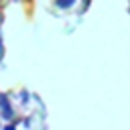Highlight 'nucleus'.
I'll list each match as a JSON object with an SVG mask.
<instances>
[{
    "label": "nucleus",
    "mask_w": 130,
    "mask_h": 130,
    "mask_svg": "<svg viewBox=\"0 0 130 130\" xmlns=\"http://www.w3.org/2000/svg\"><path fill=\"white\" fill-rule=\"evenodd\" d=\"M18 128V120L16 122H8L6 126H2V130H16Z\"/></svg>",
    "instance_id": "nucleus-3"
},
{
    "label": "nucleus",
    "mask_w": 130,
    "mask_h": 130,
    "mask_svg": "<svg viewBox=\"0 0 130 130\" xmlns=\"http://www.w3.org/2000/svg\"><path fill=\"white\" fill-rule=\"evenodd\" d=\"M75 2L77 0H55L57 8H61V10H69L71 6H75Z\"/></svg>",
    "instance_id": "nucleus-2"
},
{
    "label": "nucleus",
    "mask_w": 130,
    "mask_h": 130,
    "mask_svg": "<svg viewBox=\"0 0 130 130\" xmlns=\"http://www.w3.org/2000/svg\"><path fill=\"white\" fill-rule=\"evenodd\" d=\"M0 130H2V126H0Z\"/></svg>",
    "instance_id": "nucleus-5"
},
{
    "label": "nucleus",
    "mask_w": 130,
    "mask_h": 130,
    "mask_svg": "<svg viewBox=\"0 0 130 130\" xmlns=\"http://www.w3.org/2000/svg\"><path fill=\"white\" fill-rule=\"evenodd\" d=\"M0 116L6 122H14V106L6 93H0Z\"/></svg>",
    "instance_id": "nucleus-1"
},
{
    "label": "nucleus",
    "mask_w": 130,
    "mask_h": 130,
    "mask_svg": "<svg viewBox=\"0 0 130 130\" xmlns=\"http://www.w3.org/2000/svg\"><path fill=\"white\" fill-rule=\"evenodd\" d=\"M2 55H4V45H2V37H0V59H2Z\"/></svg>",
    "instance_id": "nucleus-4"
}]
</instances>
